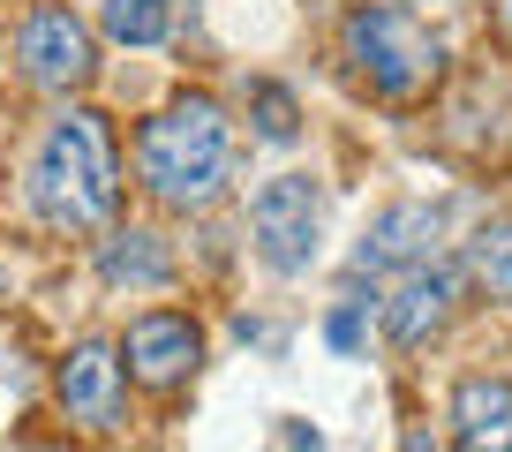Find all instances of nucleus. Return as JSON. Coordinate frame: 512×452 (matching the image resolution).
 Instances as JSON below:
<instances>
[{
  "label": "nucleus",
  "mask_w": 512,
  "mask_h": 452,
  "mask_svg": "<svg viewBox=\"0 0 512 452\" xmlns=\"http://www.w3.org/2000/svg\"><path fill=\"white\" fill-rule=\"evenodd\" d=\"M31 204L46 226L61 234H91V226L113 219L121 204V166H113V136L91 106H68L46 121L31 151Z\"/></svg>",
  "instance_id": "1"
},
{
  "label": "nucleus",
  "mask_w": 512,
  "mask_h": 452,
  "mask_svg": "<svg viewBox=\"0 0 512 452\" xmlns=\"http://www.w3.org/2000/svg\"><path fill=\"white\" fill-rule=\"evenodd\" d=\"M136 166H144V189L174 211H196L226 189V166H234V136H226V113L211 98H174L166 113H151L144 136H136Z\"/></svg>",
  "instance_id": "2"
},
{
  "label": "nucleus",
  "mask_w": 512,
  "mask_h": 452,
  "mask_svg": "<svg viewBox=\"0 0 512 452\" xmlns=\"http://www.w3.org/2000/svg\"><path fill=\"white\" fill-rule=\"evenodd\" d=\"M347 61L369 76V91L384 98H415L437 83V68H445V46H437L430 31H422L407 8H392V0H377V8H354L347 16Z\"/></svg>",
  "instance_id": "3"
},
{
  "label": "nucleus",
  "mask_w": 512,
  "mask_h": 452,
  "mask_svg": "<svg viewBox=\"0 0 512 452\" xmlns=\"http://www.w3.org/2000/svg\"><path fill=\"white\" fill-rule=\"evenodd\" d=\"M249 234H256V257L264 272L279 279H302L317 264V234H324V189L309 174H279L256 189L249 204Z\"/></svg>",
  "instance_id": "4"
},
{
  "label": "nucleus",
  "mask_w": 512,
  "mask_h": 452,
  "mask_svg": "<svg viewBox=\"0 0 512 452\" xmlns=\"http://www.w3.org/2000/svg\"><path fill=\"white\" fill-rule=\"evenodd\" d=\"M16 61H23V76H31L38 91H83L98 53H91V31H83L68 8H31L23 31H16Z\"/></svg>",
  "instance_id": "5"
},
{
  "label": "nucleus",
  "mask_w": 512,
  "mask_h": 452,
  "mask_svg": "<svg viewBox=\"0 0 512 452\" xmlns=\"http://www.w3.org/2000/svg\"><path fill=\"white\" fill-rule=\"evenodd\" d=\"M437 204H392V211H377L369 219V234H362V249H354V272H415V264H430V249H437Z\"/></svg>",
  "instance_id": "6"
},
{
  "label": "nucleus",
  "mask_w": 512,
  "mask_h": 452,
  "mask_svg": "<svg viewBox=\"0 0 512 452\" xmlns=\"http://www.w3.org/2000/svg\"><path fill=\"white\" fill-rule=\"evenodd\" d=\"M452 302H460V272H452V264H415V272L392 287V302H384V339H392V347H422V339L452 317Z\"/></svg>",
  "instance_id": "7"
},
{
  "label": "nucleus",
  "mask_w": 512,
  "mask_h": 452,
  "mask_svg": "<svg viewBox=\"0 0 512 452\" xmlns=\"http://www.w3.org/2000/svg\"><path fill=\"white\" fill-rule=\"evenodd\" d=\"M121 355H128V370L144 377V385H174V377L196 370V355H204V332H196L189 317H174V309H151V317L128 324Z\"/></svg>",
  "instance_id": "8"
},
{
  "label": "nucleus",
  "mask_w": 512,
  "mask_h": 452,
  "mask_svg": "<svg viewBox=\"0 0 512 452\" xmlns=\"http://www.w3.org/2000/svg\"><path fill=\"white\" fill-rule=\"evenodd\" d=\"M61 407L83 430H113L121 422V362H113V347L83 339L76 355L61 362Z\"/></svg>",
  "instance_id": "9"
},
{
  "label": "nucleus",
  "mask_w": 512,
  "mask_h": 452,
  "mask_svg": "<svg viewBox=\"0 0 512 452\" xmlns=\"http://www.w3.org/2000/svg\"><path fill=\"white\" fill-rule=\"evenodd\" d=\"M452 445L460 452H512V385L505 377H467L452 392Z\"/></svg>",
  "instance_id": "10"
},
{
  "label": "nucleus",
  "mask_w": 512,
  "mask_h": 452,
  "mask_svg": "<svg viewBox=\"0 0 512 452\" xmlns=\"http://www.w3.org/2000/svg\"><path fill=\"white\" fill-rule=\"evenodd\" d=\"M98 279H106V287H166V279H174V257L159 249V234L128 226V234H113V242L98 249Z\"/></svg>",
  "instance_id": "11"
},
{
  "label": "nucleus",
  "mask_w": 512,
  "mask_h": 452,
  "mask_svg": "<svg viewBox=\"0 0 512 452\" xmlns=\"http://www.w3.org/2000/svg\"><path fill=\"white\" fill-rule=\"evenodd\" d=\"M166 0H98V31L113 46H166Z\"/></svg>",
  "instance_id": "12"
},
{
  "label": "nucleus",
  "mask_w": 512,
  "mask_h": 452,
  "mask_svg": "<svg viewBox=\"0 0 512 452\" xmlns=\"http://www.w3.org/2000/svg\"><path fill=\"white\" fill-rule=\"evenodd\" d=\"M467 264H475V279L497 294V302H512V226H482L475 249H467Z\"/></svg>",
  "instance_id": "13"
},
{
  "label": "nucleus",
  "mask_w": 512,
  "mask_h": 452,
  "mask_svg": "<svg viewBox=\"0 0 512 452\" xmlns=\"http://www.w3.org/2000/svg\"><path fill=\"white\" fill-rule=\"evenodd\" d=\"M249 113H256V136H264V144H294V136H302L294 91H279V83H249Z\"/></svg>",
  "instance_id": "14"
},
{
  "label": "nucleus",
  "mask_w": 512,
  "mask_h": 452,
  "mask_svg": "<svg viewBox=\"0 0 512 452\" xmlns=\"http://www.w3.org/2000/svg\"><path fill=\"white\" fill-rule=\"evenodd\" d=\"M324 339H332L339 355H354V347H362V309H332V324H324Z\"/></svg>",
  "instance_id": "15"
},
{
  "label": "nucleus",
  "mask_w": 512,
  "mask_h": 452,
  "mask_svg": "<svg viewBox=\"0 0 512 452\" xmlns=\"http://www.w3.org/2000/svg\"><path fill=\"white\" fill-rule=\"evenodd\" d=\"M287 445L294 452H317V430H309V422H287Z\"/></svg>",
  "instance_id": "16"
},
{
  "label": "nucleus",
  "mask_w": 512,
  "mask_h": 452,
  "mask_svg": "<svg viewBox=\"0 0 512 452\" xmlns=\"http://www.w3.org/2000/svg\"><path fill=\"white\" fill-rule=\"evenodd\" d=\"M407 452H437V445H430V430H407Z\"/></svg>",
  "instance_id": "17"
},
{
  "label": "nucleus",
  "mask_w": 512,
  "mask_h": 452,
  "mask_svg": "<svg viewBox=\"0 0 512 452\" xmlns=\"http://www.w3.org/2000/svg\"><path fill=\"white\" fill-rule=\"evenodd\" d=\"M497 23H505V31H512V0H497Z\"/></svg>",
  "instance_id": "18"
},
{
  "label": "nucleus",
  "mask_w": 512,
  "mask_h": 452,
  "mask_svg": "<svg viewBox=\"0 0 512 452\" xmlns=\"http://www.w3.org/2000/svg\"><path fill=\"white\" fill-rule=\"evenodd\" d=\"M31 452H68V445H31Z\"/></svg>",
  "instance_id": "19"
},
{
  "label": "nucleus",
  "mask_w": 512,
  "mask_h": 452,
  "mask_svg": "<svg viewBox=\"0 0 512 452\" xmlns=\"http://www.w3.org/2000/svg\"><path fill=\"white\" fill-rule=\"evenodd\" d=\"M0 61H8V38H0Z\"/></svg>",
  "instance_id": "20"
}]
</instances>
